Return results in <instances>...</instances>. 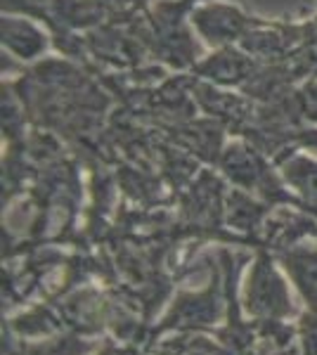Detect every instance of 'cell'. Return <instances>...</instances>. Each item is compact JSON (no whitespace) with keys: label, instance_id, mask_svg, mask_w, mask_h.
Segmentation results:
<instances>
[{"label":"cell","instance_id":"obj_5","mask_svg":"<svg viewBox=\"0 0 317 355\" xmlns=\"http://www.w3.org/2000/svg\"><path fill=\"white\" fill-rule=\"evenodd\" d=\"M3 48L19 60H38L48 48V33L26 17L3 12Z\"/></svg>","mask_w":317,"mask_h":355},{"label":"cell","instance_id":"obj_4","mask_svg":"<svg viewBox=\"0 0 317 355\" xmlns=\"http://www.w3.org/2000/svg\"><path fill=\"white\" fill-rule=\"evenodd\" d=\"M282 270L293 282V287L301 294L308 306L310 315L317 318V249H301L289 246V251L280 256Z\"/></svg>","mask_w":317,"mask_h":355},{"label":"cell","instance_id":"obj_3","mask_svg":"<svg viewBox=\"0 0 317 355\" xmlns=\"http://www.w3.org/2000/svg\"><path fill=\"white\" fill-rule=\"evenodd\" d=\"M192 24L201 33L204 41L211 45H225L234 38H239L241 33L256 21H251L249 17H244L237 8L223 3H209L201 5L192 12Z\"/></svg>","mask_w":317,"mask_h":355},{"label":"cell","instance_id":"obj_1","mask_svg":"<svg viewBox=\"0 0 317 355\" xmlns=\"http://www.w3.org/2000/svg\"><path fill=\"white\" fill-rule=\"evenodd\" d=\"M280 268L282 266L275 263L273 256L261 251L244 282L241 306L258 322H282V320L296 315L291 289L284 277L286 272Z\"/></svg>","mask_w":317,"mask_h":355},{"label":"cell","instance_id":"obj_6","mask_svg":"<svg viewBox=\"0 0 317 355\" xmlns=\"http://www.w3.org/2000/svg\"><path fill=\"white\" fill-rule=\"evenodd\" d=\"M280 171L284 185L296 194L298 206L317 216V159L305 154H286Z\"/></svg>","mask_w":317,"mask_h":355},{"label":"cell","instance_id":"obj_2","mask_svg":"<svg viewBox=\"0 0 317 355\" xmlns=\"http://www.w3.org/2000/svg\"><path fill=\"white\" fill-rule=\"evenodd\" d=\"M221 282L218 277H211L209 287L197 294H180L173 301L169 315L161 322V329H197L204 324H216L221 318Z\"/></svg>","mask_w":317,"mask_h":355},{"label":"cell","instance_id":"obj_7","mask_svg":"<svg viewBox=\"0 0 317 355\" xmlns=\"http://www.w3.org/2000/svg\"><path fill=\"white\" fill-rule=\"evenodd\" d=\"M93 346L80 339H48L36 346H28L26 355H85Z\"/></svg>","mask_w":317,"mask_h":355}]
</instances>
